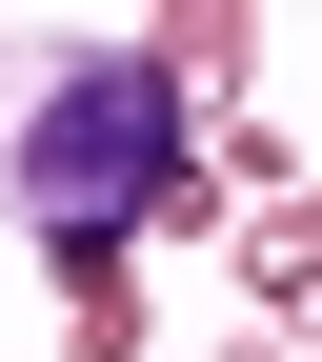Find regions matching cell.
<instances>
[{"label": "cell", "instance_id": "6da1fadb", "mask_svg": "<svg viewBox=\"0 0 322 362\" xmlns=\"http://www.w3.org/2000/svg\"><path fill=\"white\" fill-rule=\"evenodd\" d=\"M0 202H21L61 262H121V242L181 202V61H142V40L40 61V101L0 121Z\"/></svg>", "mask_w": 322, "mask_h": 362}]
</instances>
